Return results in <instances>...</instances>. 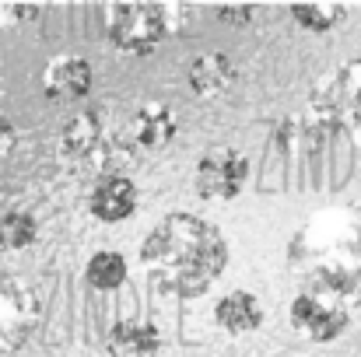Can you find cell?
Here are the masks:
<instances>
[{
  "mask_svg": "<svg viewBox=\"0 0 361 357\" xmlns=\"http://www.w3.org/2000/svg\"><path fill=\"white\" fill-rule=\"evenodd\" d=\"M291 322L309 340L334 344L351 326V312H348V301H341V298H334L319 287H309L291 301Z\"/></svg>",
  "mask_w": 361,
  "mask_h": 357,
  "instance_id": "5",
  "label": "cell"
},
{
  "mask_svg": "<svg viewBox=\"0 0 361 357\" xmlns=\"http://www.w3.org/2000/svg\"><path fill=\"white\" fill-rule=\"evenodd\" d=\"M42 315L39 294L18 277L0 270V357L25 347V340L35 333Z\"/></svg>",
  "mask_w": 361,
  "mask_h": 357,
  "instance_id": "4",
  "label": "cell"
},
{
  "mask_svg": "<svg viewBox=\"0 0 361 357\" xmlns=\"http://www.w3.org/2000/svg\"><path fill=\"white\" fill-rule=\"evenodd\" d=\"M218 14H221L225 21H249V18H252V11H249V7H232V11H228V7H221Z\"/></svg>",
  "mask_w": 361,
  "mask_h": 357,
  "instance_id": "19",
  "label": "cell"
},
{
  "mask_svg": "<svg viewBox=\"0 0 361 357\" xmlns=\"http://www.w3.org/2000/svg\"><path fill=\"white\" fill-rule=\"evenodd\" d=\"M85 280L99 291H116L126 284V259L113 249H99L85 266Z\"/></svg>",
  "mask_w": 361,
  "mask_h": 357,
  "instance_id": "15",
  "label": "cell"
},
{
  "mask_svg": "<svg viewBox=\"0 0 361 357\" xmlns=\"http://www.w3.org/2000/svg\"><path fill=\"white\" fill-rule=\"evenodd\" d=\"M39 238V225L25 211H11L0 218V252H21Z\"/></svg>",
  "mask_w": 361,
  "mask_h": 357,
  "instance_id": "16",
  "label": "cell"
},
{
  "mask_svg": "<svg viewBox=\"0 0 361 357\" xmlns=\"http://www.w3.org/2000/svg\"><path fill=\"white\" fill-rule=\"evenodd\" d=\"M92 63L78 53H60L42 70V92L53 102H81L92 92Z\"/></svg>",
  "mask_w": 361,
  "mask_h": 357,
  "instance_id": "9",
  "label": "cell"
},
{
  "mask_svg": "<svg viewBox=\"0 0 361 357\" xmlns=\"http://www.w3.org/2000/svg\"><path fill=\"white\" fill-rule=\"evenodd\" d=\"M214 322L232 333V337H245V333H256L263 326V305L256 294L249 291H228L218 305H214Z\"/></svg>",
  "mask_w": 361,
  "mask_h": 357,
  "instance_id": "13",
  "label": "cell"
},
{
  "mask_svg": "<svg viewBox=\"0 0 361 357\" xmlns=\"http://www.w3.org/2000/svg\"><path fill=\"white\" fill-rule=\"evenodd\" d=\"M140 266L147 280L172 298H200L228 266L225 235L186 211L165 214L140 245Z\"/></svg>",
  "mask_w": 361,
  "mask_h": 357,
  "instance_id": "1",
  "label": "cell"
},
{
  "mask_svg": "<svg viewBox=\"0 0 361 357\" xmlns=\"http://www.w3.org/2000/svg\"><path fill=\"white\" fill-rule=\"evenodd\" d=\"M179 21H183L179 4H113L106 7V35L120 53H130V56H144L158 49L179 28Z\"/></svg>",
  "mask_w": 361,
  "mask_h": 357,
  "instance_id": "2",
  "label": "cell"
},
{
  "mask_svg": "<svg viewBox=\"0 0 361 357\" xmlns=\"http://www.w3.org/2000/svg\"><path fill=\"white\" fill-rule=\"evenodd\" d=\"M176 137V116L161 102H140L130 116V140L140 151H161Z\"/></svg>",
  "mask_w": 361,
  "mask_h": 357,
  "instance_id": "11",
  "label": "cell"
},
{
  "mask_svg": "<svg viewBox=\"0 0 361 357\" xmlns=\"http://www.w3.org/2000/svg\"><path fill=\"white\" fill-rule=\"evenodd\" d=\"M319 95L326 99V106L334 109V116L341 123V133H355L361 137V56L348 60L344 67H337Z\"/></svg>",
  "mask_w": 361,
  "mask_h": 357,
  "instance_id": "8",
  "label": "cell"
},
{
  "mask_svg": "<svg viewBox=\"0 0 361 357\" xmlns=\"http://www.w3.org/2000/svg\"><path fill=\"white\" fill-rule=\"evenodd\" d=\"M249 179V161L235 147H214L197 161V193L207 200H235Z\"/></svg>",
  "mask_w": 361,
  "mask_h": 357,
  "instance_id": "7",
  "label": "cell"
},
{
  "mask_svg": "<svg viewBox=\"0 0 361 357\" xmlns=\"http://www.w3.org/2000/svg\"><path fill=\"white\" fill-rule=\"evenodd\" d=\"M11 147H14V126L0 116V158H7V154H11Z\"/></svg>",
  "mask_w": 361,
  "mask_h": 357,
  "instance_id": "18",
  "label": "cell"
},
{
  "mask_svg": "<svg viewBox=\"0 0 361 357\" xmlns=\"http://www.w3.org/2000/svg\"><path fill=\"white\" fill-rule=\"evenodd\" d=\"M88 207L92 218H99L102 225H120L137 211V186L126 175H102L92 186Z\"/></svg>",
  "mask_w": 361,
  "mask_h": 357,
  "instance_id": "10",
  "label": "cell"
},
{
  "mask_svg": "<svg viewBox=\"0 0 361 357\" xmlns=\"http://www.w3.org/2000/svg\"><path fill=\"white\" fill-rule=\"evenodd\" d=\"M60 154L88 172H99L102 175H120V165L116 158L123 154V147L113 140L109 126L102 109H81L63 123L60 130Z\"/></svg>",
  "mask_w": 361,
  "mask_h": 357,
  "instance_id": "3",
  "label": "cell"
},
{
  "mask_svg": "<svg viewBox=\"0 0 361 357\" xmlns=\"http://www.w3.org/2000/svg\"><path fill=\"white\" fill-rule=\"evenodd\" d=\"M341 133V123L334 116V109L326 106V99L316 92L309 102H305V109H298L291 119H284L281 123V130H277V147L284 151V154H302V151H316V147H323L330 137H337Z\"/></svg>",
  "mask_w": 361,
  "mask_h": 357,
  "instance_id": "6",
  "label": "cell"
},
{
  "mask_svg": "<svg viewBox=\"0 0 361 357\" xmlns=\"http://www.w3.org/2000/svg\"><path fill=\"white\" fill-rule=\"evenodd\" d=\"M106 347H109L113 357H158V351H161V333L151 322L123 319V322L109 326Z\"/></svg>",
  "mask_w": 361,
  "mask_h": 357,
  "instance_id": "12",
  "label": "cell"
},
{
  "mask_svg": "<svg viewBox=\"0 0 361 357\" xmlns=\"http://www.w3.org/2000/svg\"><path fill=\"white\" fill-rule=\"evenodd\" d=\"M232 81H235V67L225 53H200L190 63V92L197 99H214L228 92Z\"/></svg>",
  "mask_w": 361,
  "mask_h": 357,
  "instance_id": "14",
  "label": "cell"
},
{
  "mask_svg": "<svg viewBox=\"0 0 361 357\" xmlns=\"http://www.w3.org/2000/svg\"><path fill=\"white\" fill-rule=\"evenodd\" d=\"M291 18L309 32H330L341 18H348V7H341V4H295Z\"/></svg>",
  "mask_w": 361,
  "mask_h": 357,
  "instance_id": "17",
  "label": "cell"
}]
</instances>
